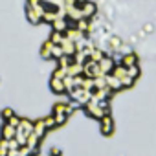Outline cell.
I'll return each mask as SVG.
<instances>
[{"label":"cell","mask_w":156,"mask_h":156,"mask_svg":"<svg viewBox=\"0 0 156 156\" xmlns=\"http://www.w3.org/2000/svg\"><path fill=\"white\" fill-rule=\"evenodd\" d=\"M99 70H101V73H103V75L110 73V72L114 70V62H112V59L105 55V57H103V59L99 61Z\"/></svg>","instance_id":"cell-1"},{"label":"cell","mask_w":156,"mask_h":156,"mask_svg":"<svg viewBox=\"0 0 156 156\" xmlns=\"http://www.w3.org/2000/svg\"><path fill=\"white\" fill-rule=\"evenodd\" d=\"M15 136H17V127L9 125V123L6 121L4 127H2V138H4V140H13Z\"/></svg>","instance_id":"cell-2"},{"label":"cell","mask_w":156,"mask_h":156,"mask_svg":"<svg viewBox=\"0 0 156 156\" xmlns=\"http://www.w3.org/2000/svg\"><path fill=\"white\" fill-rule=\"evenodd\" d=\"M112 127H114L112 118H110L108 114H105V116L101 118V130H103V134H110V132H112Z\"/></svg>","instance_id":"cell-3"},{"label":"cell","mask_w":156,"mask_h":156,"mask_svg":"<svg viewBox=\"0 0 156 156\" xmlns=\"http://www.w3.org/2000/svg\"><path fill=\"white\" fill-rule=\"evenodd\" d=\"M51 90H53V92H57V94H62V92H66L64 79H61V77H53V79H51Z\"/></svg>","instance_id":"cell-4"},{"label":"cell","mask_w":156,"mask_h":156,"mask_svg":"<svg viewBox=\"0 0 156 156\" xmlns=\"http://www.w3.org/2000/svg\"><path fill=\"white\" fill-rule=\"evenodd\" d=\"M46 130H48V129H46V125H44V119H41V121H35V123H33V134H37L39 138H42Z\"/></svg>","instance_id":"cell-5"},{"label":"cell","mask_w":156,"mask_h":156,"mask_svg":"<svg viewBox=\"0 0 156 156\" xmlns=\"http://www.w3.org/2000/svg\"><path fill=\"white\" fill-rule=\"evenodd\" d=\"M81 9H83V17H85V19H88V17H92V15H94L96 6H94L92 2H85V4L81 6Z\"/></svg>","instance_id":"cell-6"},{"label":"cell","mask_w":156,"mask_h":156,"mask_svg":"<svg viewBox=\"0 0 156 156\" xmlns=\"http://www.w3.org/2000/svg\"><path fill=\"white\" fill-rule=\"evenodd\" d=\"M136 61H138V59H136V55H134V53L125 55V57H123V66H127V68H129V66H134V64H136Z\"/></svg>","instance_id":"cell-7"},{"label":"cell","mask_w":156,"mask_h":156,"mask_svg":"<svg viewBox=\"0 0 156 156\" xmlns=\"http://www.w3.org/2000/svg\"><path fill=\"white\" fill-rule=\"evenodd\" d=\"M9 152V145H8V140H0V156H8Z\"/></svg>","instance_id":"cell-8"},{"label":"cell","mask_w":156,"mask_h":156,"mask_svg":"<svg viewBox=\"0 0 156 156\" xmlns=\"http://www.w3.org/2000/svg\"><path fill=\"white\" fill-rule=\"evenodd\" d=\"M44 125H46V129H48V130H50L51 127H55V125H57V121H55V116L51 114V116L44 118Z\"/></svg>","instance_id":"cell-9"},{"label":"cell","mask_w":156,"mask_h":156,"mask_svg":"<svg viewBox=\"0 0 156 156\" xmlns=\"http://www.w3.org/2000/svg\"><path fill=\"white\" fill-rule=\"evenodd\" d=\"M20 119H22V118H19V116H15V114H13V116H11V118L8 119V123H9V125H13V127H19Z\"/></svg>","instance_id":"cell-10"},{"label":"cell","mask_w":156,"mask_h":156,"mask_svg":"<svg viewBox=\"0 0 156 156\" xmlns=\"http://www.w3.org/2000/svg\"><path fill=\"white\" fill-rule=\"evenodd\" d=\"M11 116H13V110H11V108H4V110H2V118H4L6 121H8Z\"/></svg>","instance_id":"cell-11"},{"label":"cell","mask_w":156,"mask_h":156,"mask_svg":"<svg viewBox=\"0 0 156 156\" xmlns=\"http://www.w3.org/2000/svg\"><path fill=\"white\" fill-rule=\"evenodd\" d=\"M85 2H87V0H77V6H83Z\"/></svg>","instance_id":"cell-12"}]
</instances>
